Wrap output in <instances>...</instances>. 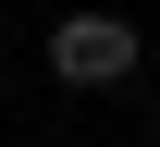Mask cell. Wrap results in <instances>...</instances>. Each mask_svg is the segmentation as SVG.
Listing matches in <instances>:
<instances>
[{
    "label": "cell",
    "mask_w": 160,
    "mask_h": 147,
    "mask_svg": "<svg viewBox=\"0 0 160 147\" xmlns=\"http://www.w3.org/2000/svg\"><path fill=\"white\" fill-rule=\"evenodd\" d=\"M49 74L62 86H136V25L123 12H62L49 25Z\"/></svg>",
    "instance_id": "1"
}]
</instances>
